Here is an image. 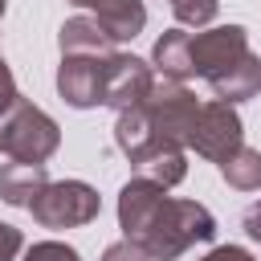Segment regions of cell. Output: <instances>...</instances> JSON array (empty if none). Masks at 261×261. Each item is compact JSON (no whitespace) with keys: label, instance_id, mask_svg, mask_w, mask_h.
Returning <instances> with one entry per match:
<instances>
[{"label":"cell","instance_id":"3957f363","mask_svg":"<svg viewBox=\"0 0 261 261\" xmlns=\"http://www.w3.org/2000/svg\"><path fill=\"white\" fill-rule=\"evenodd\" d=\"M29 212H33V220L41 228H82V224L98 220L102 196L86 179H49L33 196Z\"/></svg>","mask_w":261,"mask_h":261},{"label":"cell","instance_id":"6da1fadb","mask_svg":"<svg viewBox=\"0 0 261 261\" xmlns=\"http://www.w3.org/2000/svg\"><path fill=\"white\" fill-rule=\"evenodd\" d=\"M118 228L151 261H179L192 245L216 237V216L200 200L167 196V188L135 175L118 192Z\"/></svg>","mask_w":261,"mask_h":261},{"label":"cell","instance_id":"ffe728a7","mask_svg":"<svg viewBox=\"0 0 261 261\" xmlns=\"http://www.w3.org/2000/svg\"><path fill=\"white\" fill-rule=\"evenodd\" d=\"M20 249H24V237H20V228L0 220V261H12Z\"/></svg>","mask_w":261,"mask_h":261},{"label":"cell","instance_id":"7a4b0ae2","mask_svg":"<svg viewBox=\"0 0 261 261\" xmlns=\"http://www.w3.org/2000/svg\"><path fill=\"white\" fill-rule=\"evenodd\" d=\"M57 147H61V126L29 98H20L12 114L0 118V151L12 163H45Z\"/></svg>","mask_w":261,"mask_h":261},{"label":"cell","instance_id":"277c9868","mask_svg":"<svg viewBox=\"0 0 261 261\" xmlns=\"http://www.w3.org/2000/svg\"><path fill=\"white\" fill-rule=\"evenodd\" d=\"M151 130L163 139V143H175V147H188V135H192V122L200 114V102L196 94L184 86V82H167V77H155V86L147 90V98L139 102Z\"/></svg>","mask_w":261,"mask_h":261},{"label":"cell","instance_id":"44dd1931","mask_svg":"<svg viewBox=\"0 0 261 261\" xmlns=\"http://www.w3.org/2000/svg\"><path fill=\"white\" fill-rule=\"evenodd\" d=\"M200 261H257L249 249H241V245H216V249H208Z\"/></svg>","mask_w":261,"mask_h":261},{"label":"cell","instance_id":"5b68a950","mask_svg":"<svg viewBox=\"0 0 261 261\" xmlns=\"http://www.w3.org/2000/svg\"><path fill=\"white\" fill-rule=\"evenodd\" d=\"M241 143H245V122H241L237 106H228V102H220V98L200 102V114H196L192 135H188V147H192L200 159H208V163L220 167Z\"/></svg>","mask_w":261,"mask_h":261},{"label":"cell","instance_id":"9a60e30c","mask_svg":"<svg viewBox=\"0 0 261 261\" xmlns=\"http://www.w3.org/2000/svg\"><path fill=\"white\" fill-rule=\"evenodd\" d=\"M220 175H224V184L237 188V192H257V188H261V151L241 143V147L220 163Z\"/></svg>","mask_w":261,"mask_h":261},{"label":"cell","instance_id":"7402d4cb","mask_svg":"<svg viewBox=\"0 0 261 261\" xmlns=\"http://www.w3.org/2000/svg\"><path fill=\"white\" fill-rule=\"evenodd\" d=\"M241 228H245V237H249V241H257V245H261V200H253V204L245 208Z\"/></svg>","mask_w":261,"mask_h":261},{"label":"cell","instance_id":"d6986e66","mask_svg":"<svg viewBox=\"0 0 261 261\" xmlns=\"http://www.w3.org/2000/svg\"><path fill=\"white\" fill-rule=\"evenodd\" d=\"M102 261H151V257H147V253H143V249H139L135 241H126V237H122V241H114V245H106V253H102Z\"/></svg>","mask_w":261,"mask_h":261},{"label":"cell","instance_id":"603a6c76","mask_svg":"<svg viewBox=\"0 0 261 261\" xmlns=\"http://www.w3.org/2000/svg\"><path fill=\"white\" fill-rule=\"evenodd\" d=\"M69 4H73V8H94V12H98V4H102V0H69Z\"/></svg>","mask_w":261,"mask_h":261},{"label":"cell","instance_id":"8992f818","mask_svg":"<svg viewBox=\"0 0 261 261\" xmlns=\"http://www.w3.org/2000/svg\"><path fill=\"white\" fill-rule=\"evenodd\" d=\"M114 53L61 57V65H57V94H61V102H69L73 110L106 106V73H110V57Z\"/></svg>","mask_w":261,"mask_h":261},{"label":"cell","instance_id":"cb8c5ba5","mask_svg":"<svg viewBox=\"0 0 261 261\" xmlns=\"http://www.w3.org/2000/svg\"><path fill=\"white\" fill-rule=\"evenodd\" d=\"M4 8H8V0H0V20H4Z\"/></svg>","mask_w":261,"mask_h":261},{"label":"cell","instance_id":"e0dca14e","mask_svg":"<svg viewBox=\"0 0 261 261\" xmlns=\"http://www.w3.org/2000/svg\"><path fill=\"white\" fill-rule=\"evenodd\" d=\"M24 261H82V257L65 241H37V245L24 249Z\"/></svg>","mask_w":261,"mask_h":261},{"label":"cell","instance_id":"7c38bea8","mask_svg":"<svg viewBox=\"0 0 261 261\" xmlns=\"http://www.w3.org/2000/svg\"><path fill=\"white\" fill-rule=\"evenodd\" d=\"M45 184H49L45 163H4L0 167V200L12 208H29Z\"/></svg>","mask_w":261,"mask_h":261},{"label":"cell","instance_id":"4fadbf2b","mask_svg":"<svg viewBox=\"0 0 261 261\" xmlns=\"http://www.w3.org/2000/svg\"><path fill=\"white\" fill-rule=\"evenodd\" d=\"M94 20L110 33L114 45H122V41H135V37L143 33V24H147V4H143V0H102L98 12H94Z\"/></svg>","mask_w":261,"mask_h":261},{"label":"cell","instance_id":"ac0fdd59","mask_svg":"<svg viewBox=\"0 0 261 261\" xmlns=\"http://www.w3.org/2000/svg\"><path fill=\"white\" fill-rule=\"evenodd\" d=\"M16 102H20L16 77H12V69H8V65H4V57H0V118H8Z\"/></svg>","mask_w":261,"mask_h":261},{"label":"cell","instance_id":"ba28073f","mask_svg":"<svg viewBox=\"0 0 261 261\" xmlns=\"http://www.w3.org/2000/svg\"><path fill=\"white\" fill-rule=\"evenodd\" d=\"M155 86L151 61L135 57V53H114L110 57V73H106V106L110 110H130L147 98V90Z\"/></svg>","mask_w":261,"mask_h":261},{"label":"cell","instance_id":"5bb4252c","mask_svg":"<svg viewBox=\"0 0 261 261\" xmlns=\"http://www.w3.org/2000/svg\"><path fill=\"white\" fill-rule=\"evenodd\" d=\"M130 167L139 171V179H151V184H159V188H175V184H184V175H188L184 147H159V151L135 159Z\"/></svg>","mask_w":261,"mask_h":261},{"label":"cell","instance_id":"9c48e42d","mask_svg":"<svg viewBox=\"0 0 261 261\" xmlns=\"http://www.w3.org/2000/svg\"><path fill=\"white\" fill-rule=\"evenodd\" d=\"M208 86H212V94H216L220 102H228V106L257 98V94H261V57L249 49L237 65H228V69H224L220 77H212Z\"/></svg>","mask_w":261,"mask_h":261},{"label":"cell","instance_id":"52a82bcc","mask_svg":"<svg viewBox=\"0 0 261 261\" xmlns=\"http://www.w3.org/2000/svg\"><path fill=\"white\" fill-rule=\"evenodd\" d=\"M249 53V33L245 24H216V29H204L192 37V73L212 82L220 77L228 65H237L241 57Z\"/></svg>","mask_w":261,"mask_h":261},{"label":"cell","instance_id":"8fae6325","mask_svg":"<svg viewBox=\"0 0 261 261\" xmlns=\"http://www.w3.org/2000/svg\"><path fill=\"white\" fill-rule=\"evenodd\" d=\"M151 69H159L167 82H188L192 73V33L184 29H167L155 49H151Z\"/></svg>","mask_w":261,"mask_h":261},{"label":"cell","instance_id":"30bf717a","mask_svg":"<svg viewBox=\"0 0 261 261\" xmlns=\"http://www.w3.org/2000/svg\"><path fill=\"white\" fill-rule=\"evenodd\" d=\"M57 49H61V57H77V53H114L118 45L94 16H69L57 29Z\"/></svg>","mask_w":261,"mask_h":261},{"label":"cell","instance_id":"2e32d148","mask_svg":"<svg viewBox=\"0 0 261 261\" xmlns=\"http://www.w3.org/2000/svg\"><path fill=\"white\" fill-rule=\"evenodd\" d=\"M167 8H171V16H175L179 24L204 29V24H212V20H216L220 0H167Z\"/></svg>","mask_w":261,"mask_h":261}]
</instances>
